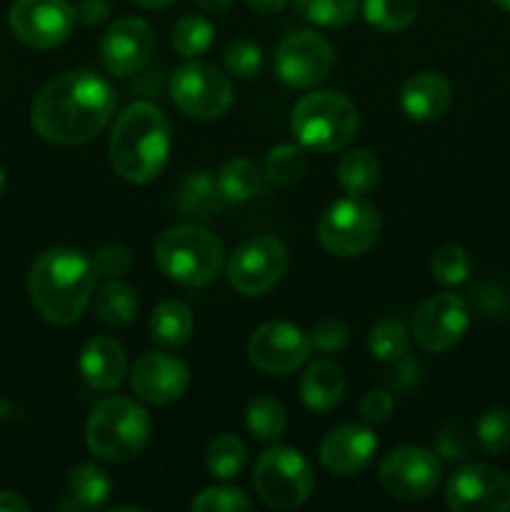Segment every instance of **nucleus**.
<instances>
[{
    "mask_svg": "<svg viewBox=\"0 0 510 512\" xmlns=\"http://www.w3.org/2000/svg\"><path fill=\"white\" fill-rule=\"evenodd\" d=\"M110 165L123 180L145 185L163 173L170 155V123L153 103H130L110 133Z\"/></svg>",
    "mask_w": 510,
    "mask_h": 512,
    "instance_id": "obj_3",
    "label": "nucleus"
},
{
    "mask_svg": "<svg viewBox=\"0 0 510 512\" xmlns=\"http://www.w3.org/2000/svg\"><path fill=\"white\" fill-rule=\"evenodd\" d=\"M130 385L143 403L170 405L188 393L190 370L175 355L145 353L130 370Z\"/></svg>",
    "mask_w": 510,
    "mask_h": 512,
    "instance_id": "obj_18",
    "label": "nucleus"
},
{
    "mask_svg": "<svg viewBox=\"0 0 510 512\" xmlns=\"http://www.w3.org/2000/svg\"><path fill=\"white\" fill-rule=\"evenodd\" d=\"M313 353L310 335L285 320H270L255 328L248 340V358L260 373L288 375L308 363Z\"/></svg>",
    "mask_w": 510,
    "mask_h": 512,
    "instance_id": "obj_13",
    "label": "nucleus"
},
{
    "mask_svg": "<svg viewBox=\"0 0 510 512\" xmlns=\"http://www.w3.org/2000/svg\"><path fill=\"white\" fill-rule=\"evenodd\" d=\"M245 425H248L250 435L263 443H273L288 428V413L280 400L270 398V395H260V398L250 400L248 413H245Z\"/></svg>",
    "mask_w": 510,
    "mask_h": 512,
    "instance_id": "obj_29",
    "label": "nucleus"
},
{
    "mask_svg": "<svg viewBox=\"0 0 510 512\" xmlns=\"http://www.w3.org/2000/svg\"><path fill=\"white\" fill-rule=\"evenodd\" d=\"M93 265L95 273L103 275V278H120L133 268V253H130L128 245L108 243L95 253Z\"/></svg>",
    "mask_w": 510,
    "mask_h": 512,
    "instance_id": "obj_41",
    "label": "nucleus"
},
{
    "mask_svg": "<svg viewBox=\"0 0 510 512\" xmlns=\"http://www.w3.org/2000/svg\"><path fill=\"white\" fill-rule=\"evenodd\" d=\"M335 65V53L323 35L298 30L275 50V73L290 88L308 90L323 83Z\"/></svg>",
    "mask_w": 510,
    "mask_h": 512,
    "instance_id": "obj_15",
    "label": "nucleus"
},
{
    "mask_svg": "<svg viewBox=\"0 0 510 512\" xmlns=\"http://www.w3.org/2000/svg\"><path fill=\"white\" fill-rule=\"evenodd\" d=\"M245 3H248L255 13L275 15V13H283V8L288 0H245Z\"/></svg>",
    "mask_w": 510,
    "mask_h": 512,
    "instance_id": "obj_46",
    "label": "nucleus"
},
{
    "mask_svg": "<svg viewBox=\"0 0 510 512\" xmlns=\"http://www.w3.org/2000/svg\"><path fill=\"white\" fill-rule=\"evenodd\" d=\"M435 448H438V453L443 455L445 460H463L465 455L470 453L468 435H465L463 428H458V425H450V428H445L443 433L438 435Z\"/></svg>",
    "mask_w": 510,
    "mask_h": 512,
    "instance_id": "obj_43",
    "label": "nucleus"
},
{
    "mask_svg": "<svg viewBox=\"0 0 510 512\" xmlns=\"http://www.w3.org/2000/svg\"><path fill=\"white\" fill-rule=\"evenodd\" d=\"M263 65V50L248 40H235L225 50V68L235 75V78H253L260 73Z\"/></svg>",
    "mask_w": 510,
    "mask_h": 512,
    "instance_id": "obj_39",
    "label": "nucleus"
},
{
    "mask_svg": "<svg viewBox=\"0 0 510 512\" xmlns=\"http://www.w3.org/2000/svg\"><path fill=\"white\" fill-rule=\"evenodd\" d=\"M475 435L485 453L503 455L510 450V413L505 408H488L475 423Z\"/></svg>",
    "mask_w": 510,
    "mask_h": 512,
    "instance_id": "obj_36",
    "label": "nucleus"
},
{
    "mask_svg": "<svg viewBox=\"0 0 510 512\" xmlns=\"http://www.w3.org/2000/svg\"><path fill=\"white\" fill-rule=\"evenodd\" d=\"M153 253L165 278L185 288L210 285L225 263V248L220 238L200 225H173L163 230L155 240Z\"/></svg>",
    "mask_w": 510,
    "mask_h": 512,
    "instance_id": "obj_4",
    "label": "nucleus"
},
{
    "mask_svg": "<svg viewBox=\"0 0 510 512\" xmlns=\"http://www.w3.org/2000/svg\"><path fill=\"white\" fill-rule=\"evenodd\" d=\"M380 238V215L363 195H348L325 208L318 223V240L338 258H358Z\"/></svg>",
    "mask_w": 510,
    "mask_h": 512,
    "instance_id": "obj_8",
    "label": "nucleus"
},
{
    "mask_svg": "<svg viewBox=\"0 0 510 512\" xmlns=\"http://www.w3.org/2000/svg\"><path fill=\"white\" fill-rule=\"evenodd\" d=\"M285 270H288V250L270 235H258L240 243L225 265L230 288L248 298L270 293L283 280Z\"/></svg>",
    "mask_w": 510,
    "mask_h": 512,
    "instance_id": "obj_10",
    "label": "nucleus"
},
{
    "mask_svg": "<svg viewBox=\"0 0 510 512\" xmlns=\"http://www.w3.org/2000/svg\"><path fill=\"white\" fill-rule=\"evenodd\" d=\"M110 475L100 465H78L68 478V493L73 498L75 508L95 510L110 498Z\"/></svg>",
    "mask_w": 510,
    "mask_h": 512,
    "instance_id": "obj_28",
    "label": "nucleus"
},
{
    "mask_svg": "<svg viewBox=\"0 0 510 512\" xmlns=\"http://www.w3.org/2000/svg\"><path fill=\"white\" fill-rule=\"evenodd\" d=\"M75 18L88 28L105 23L110 18V3L108 0H80L75 5Z\"/></svg>",
    "mask_w": 510,
    "mask_h": 512,
    "instance_id": "obj_44",
    "label": "nucleus"
},
{
    "mask_svg": "<svg viewBox=\"0 0 510 512\" xmlns=\"http://www.w3.org/2000/svg\"><path fill=\"white\" fill-rule=\"evenodd\" d=\"M80 375L93 390H113L128 373V358L115 338H90L80 353Z\"/></svg>",
    "mask_w": 510,
    "mask_h": 512,
    "instance_id": "obj_21",
    "label": "nucleus"
},
{
    "mask_svg": "<svg viewBox=\"0 0 510 512\" xmlns=\"http://www.w3.org/2000/svg\"><path fill=\"white\" fill-rule=\"evenodd\" d=\"M93 305L98 320H103L110 328H128L138 315V295L130 285L110 278L93 293Z\"/></svg>",
    "mask_w": 510,
    "mask_h": 512,
    "instance_id": "obj_25",
    "label": "nucleus"
},
{
    "mask_svg": "<svg viewBox=\"0 0 510 512\" xmlns=\"http://www.w3.org/2000/svg\"><path fill=\"white\" fill-rule=\"evenodd\" d=\"M380 485L398 500H425L440 483V460L433 450L420 445H403L390 450L378 468Z\"/></svg>",
    "mask_w": 510,
    "mask_h": 512,
    "instance_id": "obj_11",
    "label": "nucleus"
},
{
    "mask_svg": "<svg viewBox=\"0 0 510 512\" xmlns=\"http://www.w3.org/2000/svg\"><path fill=\"white\" fill-rule=\"evenodd\" d=\"M305 168H308V155L303 145L280 143L265 158V180L278 188H288L303 178Z\"/></svg>",
    "mask_w": 510,
    "mask_h": 512,
    "instance_id": "obj_31",
    "label": "nucleus"
},
{
    "mask_svg": "<svg viewBox=\"0 0 510 512\" xmlns=\"http://www.w3.org/2000/svg\"><path fill=\"white\" fill-rule=\"evenodd\" d=\"M245 463H248V453H245L243 440L230 433H223L210 440L208 450H205V468H208V473L213 478H238L243 473Z\"/></svg>",
    "mask_w": 510,
    "mask_h": 512,
    "instance_id": "obj_30",
    "label": "nucleus"
},
{
    "mask_svg": "<svg viewBox=\"0 0 510 512\" xmlns=\"http://www.w3.org/2000/svg\"><path fill=\"white\" fill-rule=\"evenodd\" d=\"M193 3L198 5V8L203 10V13L220 15V13H225V10L230 8V3H233V0H193Z\"/></svg>",
    "mask_w": 510,
    "mask_h": 512,
    "instance_id": "obj_47",
    "label": "nucleus"
},
{
    "mask_svg": "<svg viewBox=\"0 0 510 512\" xmlns=\"http://www.w3.org/2000/svg\"><path fill=\"white\" fill-rule=\"evenodd\" d=\"M5 185H8V178H5L3 168H0V195H3V193H5Z\"/></svg>",
    "mask_w": 510,
    "mask_h": 512,
    "instance_id": "obj_50",
    "label": "nucleus"
},
{
    "mask_svg": "<svg viewBox=\"0 0 510 512\" xmlns=\"http://www.w3.org/2000/svg\"><path fill=\"white\" fill-rule=\"evenodd\" d=\"M218 185L228 203H248L263 188V175L253 160L233 158L220 168Z\"/></svg>",
    "mask_w": 510,
    "mask_h": 512,
    "instance_id": "obj_27",
    "label": "nucleus"
},
{
    "mask_svg": "<svg viewBox=\"0 0 510 512\" xmlns=\"http://www.w3.org/2000/svg\"><path fill=\"white\" fill-rule=\"evenodd\" d=\"M133 3L145 10H158V8H168V5L175 3V0H133Z\"/></svg>",
    "mask_w": 510,
    "mask_h": 512,
    "instance_id": "obj_48",
    "label": "nucleus"
},
{
    "mask_svg": "<svg viewBox=\"0 0 510 512\" xmlns=\"http://www.w3.org/2000/svg\"><path fill=\"white\" fill-rule=\"evenodd\" d=\"M380 180V163L370 150L355 148L340 158L338 183L348 195H368Z\"/></svg>",
    "mask_w": 510,
    "mask_h": 512,
    "instance_id": "obj_26",
    "label": "nucleus"
},
{
    "mask_svg": "<svg viewBox=\"0 0 510 512\" xmlns=\"http://www.w3.org/2000/svg\"><path fill=\"white\" fill-rule=\"evenodd\" d=\"M378 450V438L370 428L355 423L330 430L320 445V463L338 478H350L365 470Z\"/></svg>",
    "mask_w": 510,
    "mask_h": 512,
    "instance_id": "obj_19",
    "label": "nucleus"
},
{
    "mask_svg": "<svg viewBox=\"0 0 510 512\" xmlns=\"http://www.w3.org/2000/svg\"><path fill=\"white\" fill-rule=\"evenodd\" d=\"M118 95L93 70H68L40 88L30 120L35 133L53 145L73 148L103 133L115 115Z\"/></svg>",
    "mask_w": 510,
    "mask_h": 512,
    "instance_id": "obj_1",
    "label": "nucleus"
},
{
    "mask_svg": "<svg viewBox=\"0 0 510 512\" xmlns=\"http://www.w3.org/2000/svg\"><path fill=\"white\" fill-rule=\"evenodd\" d=\"M305 20L323 28H343L358 13V0H293Z\"/></svg>",
    "mask_w": 510,
    "mask_h": 512,
    "instance_id": "obj_34",
    "label": "nucleus"
},
{
    "mask_svg": "<svg viewBox=\"0 0 510 512\" xmlns=\"http://www.w3.org/2000/svg\"><path fill=\"white\" fill-rule=\"evenodd\" d=\"M445 505L453 512H508L510 478L493 465H463L445 485Z\"/></svg>",
    "mask_w": 510,
    "mask_h": 512,
    "instance_id": "obj_14",
    "label": "nucleus"
},
{
    "mask_svg": "<svg viewBox=\"0 0 510 512\" xmlns=\"http://www.w3.org/2000/svg\"><path fill=\"white\" fill-rule=\"evenodd\" d=\"M310 343H313L318 353H340L348 345V325L338 318H320L310 328Z\"/></svg>",
    "mask_w": 510,
    "mask_h": 512,
    "instance_id": "obj_40",
    "label": "nucleus"
},
{
    "mask_svg": "<svg viewBox=\"0 0 510 512\" xmlns=\"http://www.w3.org/2000/svg\"><path fill=\"white\" fill-rule=\"evenodd\" d=\"M253 485L268 508L295 510L313 493L315 475L303 453L288 445H275L255 460Z\"/></svg>",
    "mask_w": 510,
    "mask_h": 512,
    "instance_id": "obj_7",
    "label": "nucleus"
},
{
    "mask_svg": "<svg viewBox=\"0 0 510 512\" xmlns=\"http://www.w3.org/2000/svg\"><path fill=\"white\" fill-rule=\"evenodd\" d=\"M430 270H433L435 280L443 285H460L468 280L470 275V255L463 245L448 243L443 248L435 250L433 260H430Z\"/></svg>",
    "mask_w": 510,
    "mask_h": 512,
    "instance_id": "obj_37",
    "label": "nucleus"
},
{
    "mask_svg": "<svg viewBox=\"0 0 510 512\" xmlns=\"http://www.w3.org/2000/svg\"><path fill=\"white\" fill-rule=\"evenodd\" d=\"M345 395V375L333 360H315L300 378V398L315 413H328Z\"/></svg>",
    "mask_w": 510,
    "mask_h": 512,
    "instance_id": "obj_22",
    "label": "nucleus"
},
{
    "mask_svg": "<svg viewBox=\"0 0 510 512\" xmlns=\"http://www.w3.org/2000/svg\"><path fill=\"white\" fill-rule=\"evenodd\" d=\"M450 100H453V88L435 70L410 75L400 88V108L410 120H418V123L438 120L448 110Z\"/></svg>",
    "mask_w": 510,
    "mask_h": 512,
    "instance_id": "obj_20",
    "label": "nucleus"
},
{
    "mask_svg": "<svg viewBox=\"0 0 510 512\" xmlns=\"http://www.w3.org/2000/svg\"><path fill=\"white\" fill-rule=\"evenodd\" d=\"M495 5H498L500 10H505V13H510V0H493Z\"/></svg>",
    "mask_w": 510,
    "mask_h": 512,
    "instance_id": "obj_49",
    "label": "nucleus"
},
{
    "mask_svg": "<svg viewBox=\"0 0 510 512\" xmlns=\"http://www.w3.org/2000/svg\"><path fill=\"white\" fill-rule=\"evenodd\" d=\"M358 125V108L333 90L303 95L290 115L295 140L315 153H338L348 148L358 135Z\"/></svg>",
    "mask_w": 510,
    "mask_h": 512,
    "instance_id": "obj_6",
    "label": "nucleus"
},
{
    "mask_svg": "<svg viewBox=\"0 0 510 512\" xmlns=\"http://www.w3.org/2000/svg\"><path fill=\"white\" fill-rule=\"evenodd\" d=\"M193 512H240V510H253L248 495L238 488H205L198 498H193L190 503Z\"/></svg>",
    "mask_w": 510,
    "mask_h": 512,
    "instance_id": "obj_38",
    "label": "nucleus"
},
{
    "mask_svg": "<svg viewBox=\"0 0 510 512\" xmlns=\"http://www.w3.org/2000/svg\"><path fill=\"white\" fill-rule=\"evenodd\" d=\"M155 50L153 28L143 18H120L100 40V63L108 73L128 78L148 65Z\"/></svg>",
    "mask_w": 510,
    "mask_h": 512,
    "instance_id": "obj_17",
    "label": "nucleus"
},
{
    "mask_svg": "<svg viewBox=\"0 0 510 512\" xmlns=\"http://www.w3.org/2000/svg\"><path fill=\"white\" fill-rule=\"evenodd\" d=\"M408 343V330H405V325L400 320L393 318H385L380 323H375L368 338L370 353H373V358L383 360V363H395V360L403 358L408 353Z\"/></svg>",
    "mask_w": 510,
    "mask_h": 512,
    "instance_id": "obj_35",
    "label": "nucleus"
},
{
    "mask_svg": "<svg viewBox=\"0 0 510 512\" xmlns=\"http://www.w3.org/2000/svg\"><path fill=\"white\" fill-rule=\"evenodd\" d=\"M95 265L75 248H50L33 260L28 293L35 310L53 325H73L95 293Z\"/></svg>",
    "mask_w": 510,
    "mask_h": 512,
    "instance_id": "obj_2",
    "label": "nucleus"
},
{
    "mask_svg": "<svg viewBox=\"0 0 510 512\" xmlns=\"http://www.w3.org/2000/svg\"><path fill=\"white\" fill-rule=\"evenodd\" d=\"M195 320L188 305L183 300H163L158 308L150 315V338L160 345V348L178 350L188 345L193 338Z\"/></svg>",
    "mask_w": 510,
    "mask_h": 512,
    "instance_id": "obj_24",
    "label": "nucleus"
},
{
    "mask_svg": "<svg viewBox=\"0 0 510 512\" xmlns=\"http://www.w3.org/2000/svg\"><path fill=\"white\" fill-rule=\"evenodd\" d=\"M225 203L228 200L223 198L218 178L210 170H195V173H190L183 180V185H180L178 198H175L180 215H185L190 220L213 218V215H218L223 210Z\"/></svg>",
    "mask_w": 510,
    "mask_h": 512,
    "instance_id": "obj_23",
    "label": "nucleus"
},
{
    "mask_svg": "<svg viewBox=\"0 0 510 512\" xmlns=\"http://www.w3.org/2000/svg\"><path fill=\"white\" fill-rule=\"evenodd\" d=\"M470 328V310L455 293H440L425 300L413 318L415 343L428 353H443L458 345Z\"/></svg>",
    "mask_w": 510,
    "mask_h": 512,
    "instance_id": "obj_16",
    "label": "nucleus"
},
{
    "mask_svg": "<svg viewBox=\"0 0 510 512\" xmlns=\"http://www.w3.org/2000/svg\"><path fill=\"white\" fill-rule=\"evenodd\" d=\"M215 28L205 15H185L173 28V48L183 58H198L213 45Z\"/></svg>",
    "mask_w": 510,
    "mask_h": 512,
    "instance_id": "obj_33",
    "label": "nucleus"
},
{
    "mask_svg": "<svg viewBox=\"0 0 510 512\" xmlns=\"http://www.w3.org/2000/svg\"><path fill=\"white\" fill-rule=\"evenodd\" d=\"M30 505L20 498L18 493H10V490H3L0 493V512H28Z\"/></svg>",
    "mask_w": 510,
    "mask_h": 512,
    "instance_id": "obj_45",
    "label": "nucleus"
},
{
    "mask_svg": "<svg viewBox=\"0 0 510 512\" xmlns=\"http://www.w3.org/2000/svg\"><path fill=\"white\" fill-rule=\"evenodd\" d=\"M8 20L20 43L33 50H53L70 38L78 18L68 0H15Z\"/></svg>",
    "mask_w": 510,
    "mask_h": 512,
    "instance_id": "obj_12",
    "label": "nucleus"
},
{
    "mask_svg": "<svg viewBox=\"0 0 510 512\" xmlns=\"http://www.w3.org/2000/svg\"><path fill=\"white\" fill-rule=\"evenodd\" d=\"M150 415L143 405L123 395L100 400L85 425L88 450L108 463H128L150 440Z\"/></svg>",
    "mask_w": 510,
    "mask_h": 512,
    "instance_id": "obj_5",
    "label": "nucleus"
},
{
    "mask_svg": "<svg viewBox=\"0 0 510 512\" xmlns=\"http://www.w3.org/2000/svg\"><path fill=\"white\" fill-rule=\"evenodd\" d=\"M365 20L383 33H400L418 18V0H365Z\"/></svg>",
    "mask_w": 510,
    "mask_h": 512,
    "instance_id": "obj_32",
    "label": "nucleus"
},
{
    "mask_svg": "<svg viewBox=\"0 0 510 512\" xmlns=\"http://www.w3.org/2000/svg\"><path fill=\"white\" fill-rule=\"evenodd\" d=\"M360 415L368 423H385L393 415V395L388 390H368L360 400Z\"/></svg>",
    "mask_w": 510,
    "mask_h": 512,
    "instance_id": "obj_42",
    "label": "nucleus"
},
{
    "mask_svg": "<svg viewBox=\"0 0 510 512\" xmlns=\"http://www.w3.org/2000/svg\"><path fill=\"white\" fill-rule=\"evenodd\" d=\"M170 98L175 108L195 120L223 118L233 105V85L228 75L220 73L215 65L193 63L180 65L170 78Z\"/></svg>",
    "mask_w": 510,
    "mask_h": 512,
    "instance_id": "obj_9",
    "label": "nucleus"
}]
</instances>
